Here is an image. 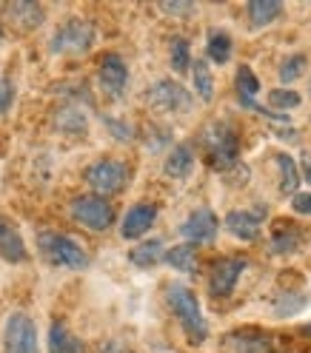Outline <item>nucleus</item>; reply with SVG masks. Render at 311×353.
Instances as JSON below:
<instances>
[{"label": "nucleus", "mask_w": 311, "mask_h": 353, "mask_svg": "<svg viewBox=\"0 0 311 353\" xmlns=\"http://www.w3.org/2000/svg\"><path fill=\"white\" fill-rule=\"evenodd\" d=\"M203 145H206V157L209 165L220 174H229L240 165V137L232 123L217 120L211 125L203 128Z\"/></svg>", "instance_id": "obj_1"}, {"label": "nucleus", "mask_w": 311, "mask_h": 353, "mask_svg": "<svg viewBox=\"0 0 311 353\" xmlns=\"http://www.w3.org/2000/svg\"><path fill=\"white\" fill-rule=\"evenodd\" d=\"M166 302L171 307V314L177 316V322H180L183 334L189 336V342L203 345L206 336H209V325H206L203 311H200V302H197L194 291L186 288V285H180V282H174L166 288Z\"/></svg>", "instance_id": "obj_2"}, {"label": "nucleus", "mask_w": 311, "mask_h": 353, "mask_svg": "<svg viewBox=\"0 0 311 353\" xmlns=\"http://www.w3.org/2000/svg\"><path fill=\"white\" fill-rule=\"evenodd\" d=\"M37 251L52 268H66V271H83L88 265V254L77 239L57 234V231H40L37 234Z\"/></svg>", "instance_id": "obj_3"}, {"label": "nucleus", "mask_w": 311, "mask_h": 353, "mask_svg": "<svg viewBox=\"0 0 311 353\" xmlns=\"http://www.w3.org/2000/svg\"><path fill=\"white\" fill-rule=\"evenodd\" d=\"M95 40H97V29H95L92 20L66 17L49 40V52L52 54H66V57H77V54H86L88 49H92Z\"/></svg>", "instance_id": "obj_4"}, {"label": "nucleus", "mask_w": 311, "mask_h": 353, "mask_svg": "<svg viewBox=\"0 0 311 353\" xmlns=\"http://www.w3.org/2000/svg\"><path fill=\"white\" fill-rule=\"evenodd\" d=\"M129 176H131V168L123 160H112V157L95 160L83 171V180L88 183V188L97 196H103V200L109 194H120L129 185Z\"/></svg>", "instance_id": "obj_5"}, {"label": "nucleus", "mask_w": 311, "mask_h": 353, "mask_svg": "<svg viewBox=\"0 0 311 353\" xmlns=\"http://www.w3.org/2000/svg\"><path fill=\"white\" fill-rule=\"evenodd\" d=\"M146 103L154 108V112H160V114H189L191 105H194V94L189 92L183 83L163 77V80L149 85Z\"/></svg>", "instance_id": "obj_6"}, {"label": "nucleus", "mask_w": 311, "mask_h": 353, "mask_svg": "<svg viewBox=\"0 0 311 353\" xmlns=\"http://www.w3.org/2000/svg\"><path fill=\"white\" fill-rule=\"evenodd\" d=\"M69 214L75 223H80L83 228L88 231H97V234H106L109 228L115 225V208L109 200L97 194H83V196H75L72 205H69Z\"/></svg>", "instance_id": "obj_7"}, {"label": "nucleus", "mask_w": 311, "mask_h": 353, "mask_svg": "<svg viewBox=\"0 0 311 353\" xmlns=\"http://www.w3.org/2000/svg\"><path fill=\"white\" fill-rule=\"evenodd\" d=\"M3 353H40L37 325L29 314L15 311L3 325Z\"/></svg>", "instance_id": "obj_8"}, {"label": "nucleus", "mask_w": 311, "mask_h": 353, "mask_svg": "<svg viewBox=\"0 0 311 353\" xmlns=\"http://www.w3.org/2000/svg\"><path fill=\"white\" fill-rule=\"evenodd\" d=\"M97 83H100V92L109 100H120L129 88V65L117 52H109L100 57L97 65Z\"/></svg>", "instance_id": "obj_9"}, {"label": "nucleus", "mask_w": 311, "mask_h": 353, "mask_svg": "<svg viewBox=\"0 0 311 353\" xmlns=\"http://www.w3.org/2000/svg\"><path fill=\"white\" fill-rule=\"evenodd\" d=\"M246 265H249V262L243 259V256L217 259V262L211 265V276H209V291H211V296H217V299L232 296L237 279L243 276V271H246Z\"/></svg>", "instance_id": "obj_10"}, {"label": "nucleus", "mask_w": 311, "mask_h": 353, "mask_svg": "<svg viewBox=\"0 0 311 353\" xmlns=\"http://www.w3.org/2000/svg\"><path fill=\"white\" fill-rule=\"evenodd\" d=\"M220 231V219L211 208H194L180 225V236L191 245H200V242H211Z\"/></svg>", "instance_id": "obj_11"}, {"label": "nucleus", "mask_w": 311, "mask_h": 353, "mask_svg": "<svg viewBox=\"0 0 311 353\" xmlns=\"http://www.w3.org/2000/svg\"><path fill=\"white\" fill-rule=\"evenodd\" d=\"M263 216H265V205H257L254 211H246V208H234L226 214L223 225L232 236H237L240 242H254L263 231Z\"/></svg>", "instance_id": "obj_12"}, {"label": "nucleus", "mask_w": 311, "mask_h": 353, "mask_svg": "<svg viewBox=\"0 0 311 353\" xmlns=\"http://www.w3.org/2000/svg\"><path fill=\"white\" fill-rule=\"evenodd\" d=\"M158 219V205L154 203H138L131 205L123 216V225H120V236L123 239H140L143 234H149V228L154 225Z\"/></svg>", "instance_id": "obj_13"}, {"label": "nucleus", "mask_w": 311, "mask_h": 353, "mask_svg": "<svg viewBox=\"0 0 311 353\" xmlns=\"http://www.w3.org/2000/svg\"><path fill=\"white\" fill-rule=\"evenodd\" d=\"M0 256H3L6 262H12V265H20V262L29 259L23 236H20L17 225L3 214H0Z\"/></svg>", "instance_id": "obj_14"}, {"label": "nucleus", "mask_w": 311, "mask_h": 353, "mask_svg": "<svg viewBox=\"0 0 311 353\" xmlns=\"http://www.w3.org/2000/svg\"><path fill=\"white\" fill-rule=\"evenodd\" d=\"M55 128L66 137H83L88 131V117L77 103H69L55 112Z\"/></svg>", "instance_id": "obj_15"}, {"label": "nucleus", "mask_w": 311, "mask_h": 353, "mask_svg": "<svg viewBox=\"0 0 311 353\" xmlns=\"http://www.w3.org/2000/svg\"><path fill=\"white\" fill-rule=\"evenodd\" d=\"M191 171H194V148L189 143L174 145L163 160V174L171 176V180H186V176H191Z\"/></svg>", "instance_id": "obj_16"}, {"label": "nucleus", "mask_w": 311, "mask_h": 353, "mask_svg": "<svg viewBox=\"0 0 311 353\" xmlns=\"http://www.w3.org/2000/svg\"><path fill=\"white\" fill-rule=\"evenodd\" d=\"M49 353H86V345L66 327V322L55 319L49 325Z\"/></svg>", "instance_id": "obj_17"}, {"label": "nucleus", "mask_w": 311, "mask_h": 353, "mask_svg": "<svg viewBox=\"0 0 311 353\" xmlns=\"http://www.w3.org/2000/svg\"><path fill=\"white\" fill-rule=\"evenodd\" d=\"M246 14H249L252 29H265V26H272L274 20H280L283 3H277V0H252L246 6Z\"/></svg>", "instance_id": "obj_18"}, {"label": "nucleus", "mask_w": 311, "mask_h": 353, "mask_svg": "<svg viewBox=\"0 0 311 353\" xmlns=\"http://www.w3.org/2000/svg\"><path fill=\"white\" fill-rule=\"evenodd\" d=\"M303 239H305V234L294 223H280L272 234V251L274 254H294V251H300Z\"/></svg>", "instance_id": "obj_19"}, {"label": "nucleus", "mask_w": 311, "mask_h": 353, "mask_svg": "<svg viewBox=\"0 0 311 353\" xmlns=\"http://www.w3.org/2000/svg\"><path fill=\"white\" fill-rule=\"evenodd\" d=\"M6 12L12 17V23L20 26V29H26V32L43 26V20H46V12H43L40 3H9Z\"/></svg>", "instance_id": "obj_20"}, {"label": "nucleus", "mask_w": 311, "mask_h": 353, "mask_svg": "<svg viewBox=\"0 0 311 353\" xmlns=\"http://www.w3.org/2000/svg\"><path fill=\"white\" fill-rule=\"evenodd\" d=\"M163 262L169 268L180 271V274H194L197 271V245L191 242H180V245H174L163 254Z\"/></svg>", "instance_id": "obj_21"}, {"label": "nucleus", "mask_w": 311, "mask_h": 353, "mask_svg": "<svg viewBox=\"0 0 311 353\" xmlns=\"http://www.w3.org/2000/svg\"><path fill=\"white\" fill-rule=\"evenodd\" d=\"M163 254H166L163 239H146L138 248L129 251V262L135 265V268H154L158 262H163Z\"/></svg>", "instance_id": "obj_22"}, {"label": "nucleus", "mask_w": 311, "mask_h": 353, "mask_svg": "<svg viewBox=\"0 0 311 353\" xmlns=\"http://www.w3.org/2000/svg\"><path fill=\"white\" fill-rule=\"evenodd\" d=\"M277 168H280V194L283 196H294L300 194V168L292 154H277Z\"/></svg>", "instance_id": "obj_23"}, {"label": "nucleus", "mask_w": 311, "mask_h": 353, "mask_svg": "<svg viewBox=\"0 0 311 353\" xmlns=\"http://www.w3.org/2000/svg\"><path fill=\"white\" fill-rule=\"evenodd\" d=\"M191 83H194V94L203 103H211V97H214V74H211V65L206 60H194L191 63Z\"/></svg>", "instance_id": "obj_24"}, {"label": "nucleus", "mask_w": 311, "mask_h": 353, "mask_svg": "<svg viewBox=\"0 0 311 353\" xmlns=\"http://www.w3.org/2000/svg\"><path fill=\"white\" fill-rule=\"evenodd\" d=\"M206 54L211 63L217 65H226L232 60V37L223 29H211L206 37Z\"/></svg>", "instance_id": "obj_25"}, {"label": "nucleus", "mask_w": 311, "mask_h": 353, "mask_svg": "<svg viewBox=\"0 0 311 353\" xmlns=\"http://www.w3.org/2000/svg\"><path fill=\"white\" fill-rule=\"evenodd\" d=\"M305 305H308V296L294 294V291H280L274 296V302H272V311H274V316L288 319V316H297Z\"/></svg>", "instance_id": "obj_26"}, {"label": "nucleus", "mask_w": 311, "mask_h": 353, "mask_svg": "<svg viewBox=\"0 0 311 353\" xmlns=\"http://www.w3.org/2000/svg\"><path fill=\"white\" fill-rule=\"evenodd\" d=\"M169 57H171V69L177 74H186L191 69V49H189V40L174 34L169 43Z\"/></svg>", "instance_id": "obj_27"}, {"label": "nucleus", "mask_w": 311, "mask_h": 353, "mask_svg": "<svg viewBox=\"0 0 311 353\" xmlns=\"http://www.w3.org/2000/svg\"><path fill=\"white\" fill-rule=\"evenodd\" d=\"M305 65H308V57L300 54V52L292 54V57H285L283 65H280V72H277V74H280V83H283V85H292L297 77L305 74Z\"/></svg>", "instance_id": "obj_28"}, {"label": "nucleus", "mask_w": 311, "mask_h": 353, "mask_svg": "<svg viewBox=\"0 0 311 353\" xmlns=\"http://www.w3.org/2000/svg\"><path fill=\"white\" fill-rule=\"evenodd\" d=\"M303 100H300V94L297 92H292V88H272L269 92V105L272 108H277L280 114H285V112H292V108H297Z\"/></svg>", "instance_id": "obj_29"}, {"label": "nucleus", "mask_w": 311, "mask_h": 353, "mask_svg": "<svg viewBox=\"0 0 311 353\" xmlns=\"http://www.w3.org/2000/svg\"><path fill=\"white\" fill-rule=\"evenodd\" d=\"M103 123H106V128L112 131V137L115 140H120V143H131L135 140V128H131L126 120H117V117H103Z\"/></svg>", "instance_id": "obj_30"}, {"label": "nucleus", "mask_w": 311, "mask_h": 353, "mask_svg": "<svg viewBox=\"0 0 311 353\" xmlns=\"http://www.w3.org/2000/svg\"><path fill=\"white\" fill-rule=\"evenodd\" d=\"M15 103V83L12 80H0V114H6Z\"/></svg>", "instance_id": "obj_31"}, {"label": "nucleus", "mask_w": 311, "mask_h": 353, "mask_svg": "<svg viewBox=\"0 0 311 353\" xmlns=\"http://www.w3.org/2000/svg\"><path fill=\"white\" fill-rule=\"evenodd\" d=\"M160 12H166V14H177V17H186V14H194L197 6H194V3H160Z\"/></svg>", "instance_id": "obj_32"}, {"label": "nucleus", "mask_w": 311, "mask_h": 353, "mask_svg": "<svg viewBox=\"0 0 311 353\" xmlns=\"http://www.w3.org/2000/svg\"><path fill=\"white\" fill-rule=\"evenodd\" d=\"M292 208H294V214H311V191L308 194H294L292 196Z\"/></svg>", "instance_id": "obj_33"}, {"label": "nucleus", "mask_w": 311, "mask_h": 353, "mask_svg": "<svg viewBox=\"0 0 311 353\" xmlns=\"http://www.w3.org/2000/svg\"><path fill=\"white\" fill-rule=\"evenodd\" d=\"M297 168H300V180H305V183L311 185V154H305L303 163H300Z\"/></svg>", "instance_id": "obj_34"}, {"label": "nucleus", "mask_w": 311, "mask_h": 353, "mask_svg": "<svg viewBox=\"0 0 311 353\" xmlns=\"http://www.w3.org/2000/svg\"><path fill=\"white\" fill-rule=\"evenodd\" d=\"M305 334H311V325H305Z\"/></svg>", "instance_id": "obj_35"}]
</instances>
